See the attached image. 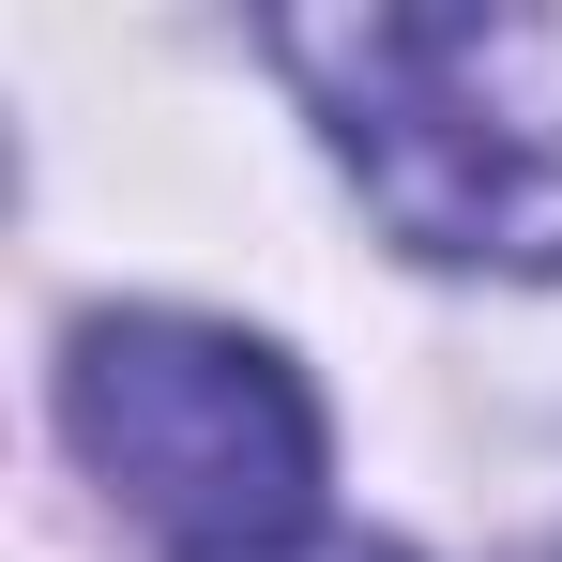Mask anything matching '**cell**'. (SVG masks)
<instances>
[{"label": "cell", "mask_w": 562, "mask_h": 562, "mask_svg": "<svg viewBox=\"0 0 562 562\" xmlns=\"http://www.w3.org/2000/svg\"><path fill=\"white\" fill-rule=\"evenodd\" d=\"M274 77L319 106L335 168L366 213L441 259V274H562V15L486 0H350V15H274Z\"/></svg>", "instance_id": "cell-1"}, {"label": "cell", "mask_w": 562, "mask_h": 562, "mask_svg": "<svg viewBox=\"0 0 562 562\" xmlns=\"http://www.w3.org/2000/svg\"><path fill=\"white\" fill-rule=\"evenodd\" d=\"M61 441L168 562H289L335 486L304 366L183 304H106L61 335Z\"/></svg>", "instance_id": "cell-2"}, {"label": "cell", "mask_w": 562, "mask_h": 562, "mask_svg": "<svg viewBox=\"0 0 562 562\" xmlns=\"http://www.w3.org/2000/svg\"><path fill=\"white\" fill-rule=\"evenodd\" d=\"M319 562H411V548H319Z\"/></svg>", "instance_id": "cell-3"}]
</instances>
